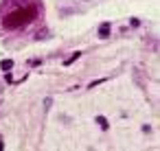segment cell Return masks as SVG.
Segmentation results:
<instances>
[{"label":"cell","mask_w":160,"mask_h":151,"mask_svg":"<svg viewBox=\"0 0 160 151\" xmlns=\"http://www.w3.org/2000/svg\"><path fill=\"white\" fill-rule=\"evenodd\" d=\"M110 29H112V24H110V22H103V24L99 27V37H101V40L110 37Z\"/></svg>","instance_id":"7a4b0ae2"},{"label":"cell","mask_w":160,"mask_h":151,"mask_svg":"<svg viewBox=\"0 0 160 151\" xmlns=\"http://www.w3.org/2000/svg\"><path fill=\"white\" fill-rule=\"evenodd\" d=\"M103 81H105V79H97V81H92V83H90V85H88V88H90V90H94V85H101V83H103Z\"/></svg>","instance_id":"8992f818"},{"label":"cell","mask_w":160,"mask_h":151,"mask_svg":"<svg viewBox=\"0 0 160 151\" xmlns=\"http://www.w3.org/2000/svg\"><path fill=\"white\" fill-rule=\"evenodd\" d=\"M79 55H81V53H79V51H77V53H72V55H70V57H68V59H66V61H64V66H70V64H72V61H77V59H79Z\"/></svg>","instance_id":"5b68a950"},{"label":"cell","mask_w":160,"mask_h":151,"mask_svg":"<svg viewBox=\"0 0 160 151\" xmlns=\"http://www.w3.org/2000/svg\"><path fill=\"white\" fill-rule=\"evenodd\" d=\"M2 147H5V144H2V138H0V151H2Z\"/></svg>","instance_id":"9c48e42d"},{"label":"cell","mask_w":160,"mask_h":151,"mask_svg":"<svg viewBox=\"0 0 160 151\" xmlns=\"http://www.w3.org/2000/svg\"><path fill=\"white\" fill-rule=\"evenodd\" d=\"M35 16H38V9H35V7H27V9L18 7V9H13V11L5 18V27H7V29H20V27L29 24L31 20H35Z\"/></svg>","instance_id":"6da1fadb"},{"label":"cell","mask_w":160,"mask_h":151,"mask_svg":"<svg viewBox=\"0 0 160 151\" xmlns=\"http://www.w3.org/2000/svg\"><path fill=\"white\" fill-rule=\"evenodd\" d=\"M5 81H7V83H13V77H11L9 72H5Z\"/></svg>","instance_id":"52a82bcc"},{"label":"cell","mask_w":160,"mask_h":151,"mask_svg":"<svg viewBox=\"0 0 160 151\" xmlns=\"http://www.w3.org/2000/svg\"><path fill=\"white\" fill-rule=\"evenodd\" d=\"M51 105H53V99H51V96H48V99H46V101H44V107H46V110H48V107H51Z\"/></svg>","instance_id":"ba28073f"},{"label":"cell","mask_w":160,"mask_h":151,"mask_svg":"<svg viewBox=\"0 0 160 151\" xmlns=\"http://www.w3.org/2000/svg\"><path fill=\"white\" fill-rule=\"evenodd\" d=\"M13 68V59H2V61H0V70H2V72H9Z\"/></svg>","instance_id":"3957f363"},{"label":"cell","mask_w":160,"mask_h":151,"mask_svg":"<svg viewBox=\"0 0 160 151\" xmlns=\"http://www.w3.org/2000/svg\"><path fill=\"white\" fill-rule=\"evenodd\" d=\"M97 123H99V127H101L103 131L110 127V123H108V118H105V116H97Z\"/></svg>","instance_id":"277c9868"}]
</instances>
